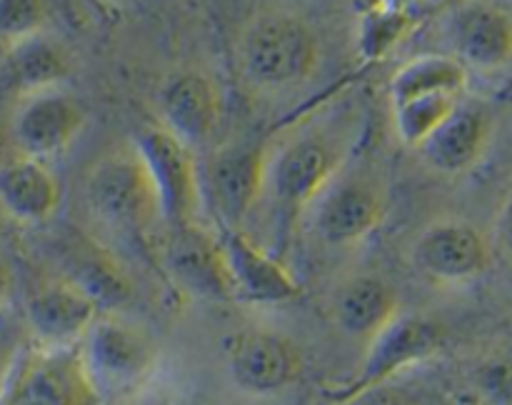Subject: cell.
<instances>
[{
  "label": "cell",
  "instance_id": "obj_7",
  "mask_svg": "<svg viewBox=\"0 0 512 405\" xmlns=\"http://www.w3.org/2000/svg\"><path fill=\"white\" fill-rule=\"evenodd\" d=\"M268 148L253 140H235L210 150L200 165L203 198L213 205L225 230H243L265 193Z\"/></svg>",
  "mask_w": 512,
  "mask_h": 405
},
{
  "label": "cell",
  "instance_id": "obj_23",
  "mask_svg": "<svg viewBox=\"0 0 512 405\" xmlns=\"http://www.w3.org/2000/svg\"><path fill=\"white\" fill-rule=\"evenodd\" d=\"M463 95H423V98H410L403 103H393V128L403 145L418 150L420 143L453 113L455 105Z\"/></svg>",
  "mask_w": 512,
  "mask_h": 405
},
{
  "label": "cell",
  "instance_id": "obj_27",
  "mask_svg": "<svg viewBox=\"0 0 512 405\" xmlns=\"http://www.w3.org/2000/svg\"><path fill=\"white\" fill-rule=\"evenodd\" d=\"M13 290H15L13 273H10V268L5 260H0V310L10 303V298H13Z\"/></svg>",
  "mask_w": 512,
  "mask_h": 405
},
{
  "label": "cell",
  "instance_id": "obj_24",
  "mask_svg": "<svg viewBox=\"0 0 512 405\" xmlns=\"http://www.w3.org/2000/svg\"><path fill=\"white\" fill-rule=\"evenodd\" d=\"M53 0H0V43L8 45L48 30Z\"/></svg>",
  "mask_w": 512,
  "mask_h": 405
},
{
  "label": "cell",
  "instance_id": "obj_5",
  "mask_svg": "<svg viewBox=\"0 0 512 405\" xmlns=\"http://www.w3.org/2000/svg\"><path fill=\"white\" fill-rule=\"evenodd\" d=\"M133 145L153 180L160 220L165 228L198 223L203 185H200V163L195 150L165 130L158 120L143 125L133 138Z\"/></svg>",
  "mask_w": 512,
  "mask_h": 405
},
{
  "label": "cell",
  "instance_id": "obj_6",
  "mask_svg": "<svg viewBox=\"0 0 512 405\" xmlns=\"http://www.w3.org/2000/svg\"><path fill=\"white\" fill-rule=\"evenodd\" d=\"M85 123L88 110L65 85L20 95L8 123L13 153L50 163L78 140Z\"/></svg>",
  "mask_w": 512,
  "mask_h": 405
},
{
  "label": "cell",
  "instance_id": "obj_26",
  "mask_svg": "<svg viewBox=\"0 0 512 405\" xmlns=\"http://www.w3.org/2000/svg\"><path fill=\"white\" fill-rule=\"evenodd\" d=\"M498 238L500 245L508 250V255L512 258V193L508 195V200H505L503 210L498 215Z\"/></svg>",
  "mask_w": 512,
  "mask_h": 405
},
{
  "label": "cell",
  "instance_id": "obj_18",
  "mask_svg": "<svg viewBox=\"0 0 512 405\" xmlns=\"http://www.w3.org/2000/svg\"><path fill=\"white\" fill-rule=\"evenodd\" d=\"M493 120L485 105L463 100L453 113L420 143L418 153L430 170L440 175H460L473 168L485 153Z\"/></svg>",
  "mask_w": 512,
  "mask_h": 405
},
{
  "label": "cell",
  "instance_id": "obj_25",
  "mask_svg": "<svg viewBox=\"0 0 512 405\" xmlns=\"http://www.w3.org/2000/svg\"><path fill=\"white\" fill-rule=\"evenodd\" d=\"M338 405H415V400L398 385L383 383L375 385V388L360 390V393L340 400Z\"/></svg>",
  "mask_w": 512,
  "mask_h": 405
},
{
  "label": "cell",
  "instance_id": "obj_15",
  "mask_svg": "<svg viewBox=\"0 0 512 405\" xmlns=\"http://www.w3.org/2000/svg\"><path fill=\"white\" fill-rule=\"evenodd\" d=\"M450 43L465 70H505L512 63V13L488 0L463 5L450 23Z\"/></svg>",
  "mask_w": 512,
  "mask_h": 405
},
{
  "label": "cell",
  "instance_id": "obj_2",
  "mask_svg": "<svg viewBox=\"0 0 512 405\" xmlns=\"http://www.w3.org/2000/svg\"><path fill=\"white\" fill-rule=\"evenodd\" d=\"M345 135L330 125L295 130L275 150H268L265 193L280 213L295 218L320 198L343 168Z\"/></svg>",
  "mask_w": 512,
  "mask_h": 405
},
{
  "label": "cell",
  "instance_id": "obj_14",
  "mask_svg": "<svg viewBox=\"0 0 512 405\" xmlns=\"http://www.w3.org/2000/svg\"><path fill=\"white\" fill-rule=\"evenodd\" d=\"M100 313V305L70 278L45 280L25 303L30 333L45 350L75 348Z\"/></svg>",
  "mask_w": 512,
  "mask_h": 405
},
{
  "label": "cell",
  "instance_id": "obj_12",
  "mask_svg": "<svg viewBox=\"0 0 512 405\" xmlns=\"http://www.w3.org/2000/svg\"><path fill=\"white\" fill-rule=\"evenodd\" d=\"M220 88L203 70H178L158 90V123L198 153L220 125Z\"/></svg>",
  "mask_w": 512,
  "mask_h": 405
},
{
  "label": "cell",
  "instance_id": "obj_16",
  "mask_svg": "<svg viewBox=\"0 0 512 405\" xmlns=\"http://www.w3.org/2000/svg\"><path fill=\"white\" fill-rule=\"evenodd\" d=\"M235 300L255 305L290 303L300 295V283L275 255L260 248L245 230L220 235Z\"/></svg>",
  "mask_w": 512,
  "mask_h": 405
},
{
  "label": "cell",
  "instance_id": "obj_11",
  "mask_svg": "<svg viewBox=\"0 0 512 405\" xmlns=\"http://www.w3.org/2000/svg\"><path fill=\"white\" fill-rule=\"evenodd\" d=\"M385 215V188L373 173L335 175L315 200V230L328 245H355L368 238Z\"/></svg>",
  "mask_w": 512,
  "mask_h": 405
},
{
  "label": "cell",
  "instance_id": "obj_28",
  "mask_svg": "<svg viewBox=\"0 0 512 405\" xmlns=\"http://www.w3.org/2000/svg\"><path fill=\"white\" fill-rule=\"evenodd\" d=\"M103 5H108V8H125V5H130L133 0H100Z\"/></svg>",
  "mask_w": 512,
  "mask_h": 405
},
{
  "label": "cell",
  "instance_id": "obj_20",
  "mask_svg": "<svg viewBox=\"0 0 512 405\" xmlns=\"http://www.w3.org/2000/svg\"><path fill=\"white\" fill-rule=\"evenodd\" d=\"M333 320L348 338L368 343L400 313L398 290L378 273H358L333 293Z\"/></svg>",
  "mask_w": 512,
  "mask_h": 405
},
{
  "label": "cell",
  "instance_id": "obj_22",
  "mask_svg": "<svg viewBox=\"0 0 512 405\" xmlns=\"http://www.w3.org/2000/svg\"><path fill=\"white\" fill-rule=\"evenodd\" d=\"M468 85V70L453 55H418L395 70L390 78V105L423 95H463Z\"/></svg>",
  "mask_w": 512,
  "mask_h": 405
},
{
  "label": "cell",
  "instance_id": "obj_9",
  "mask_svg": "<svg viewBox=\"0 0 512 405\" xmlns=\"http://www.w3.org/2000/svg\"><path fill=\"white\" fill-rule=\"evenodd\" d=\"M223 350L230 378L250 395L283 393L303 378V353L280 330L243 328L225 338Z\"/></svg>",
  "mask_w": 512,
  "mask_h": 405
},
{
  "label": "cell",
  "instance_id": "obj_19",
  "mask_svg": "<svg viewBox=\"0 0 512 405\" xmlns=\"http://www.w3.org/2000/svg\"><path fill=\"white\" fill-rule=\"evenodd\" d=\"M63 200L58 175L48 163L13 153L0 163V213L13 223L38 228L55 218Z\"/></svg>",
  "mask_w": 512,
  "mask_h": 405
},
{
  "label": "cell",
  "instance_id": "obj_21",
  "mask_svg": "<svg viewBox=\"0 0 512 405\" xmlns=\"http://www.w3.org/2000/svg\"><path fill=\"white\" fill-rule=\"evenodd\" d=\"M70 73H73V60L68 48L48 30L8 45L0 63V78L5 88L13 90L15 98L65 85Z\"/></svg>",
  "mask_w": 512,
  "mask_h": 405
},
{
  "label": "cell",
  "instance_id": "obj_4",
  "mask_svg": "<svg viewBox=\"0 0 512 405\" xmlns=\"http://www.w3.org/2000/svg\"><path fill=\"white\" fill-rule=\"evenodd\" d=\"M83 190L95 220L118 233H145L160 220L153 180L133 143L100 155L85 175Z\"/></svg>",
  "mask_w": 512,
  "mask_h": 405
},
{
  "label": "cell",
  "instance_id": "obj_13",
  "mask_svg": "<svg viewBox=\"0 0 512 405\" xmlns=\"http://www.w3.org/2000/svg\"><path fill=\"white\" fill-rule=\"evenodd\" d=\"M488 243L463 218H438L425 225L413 243V263L438 283H468L488 268Z\"/></svg>",
  "mask_w": 512,
  "mask_h": 405
},
{
  "label": "cell",
  "instance_id": "obj_1",
  "mask_svg": "<svg viewBox=\"0 0 512 405\" xmlns=\"http://www.w3.org/2000/svg\"><path fill=\"white\" fill-rule=\"evenodd\" d=\"M238 65L243 78L265 93L298 88L318 70L320 38L313 23L293 10H260L238 38Z\"/></svg>",
  "mask_w": 512,
  "mask_h": 405
},
{
  "label": "cell",
  "instance_id": "obj_10",
  "mask_svg": "<svg viewBox=\"0 0 512 405\" xmlns=\"http://www.w3.org/2000/svg\"><path fill=\"white\" fill-rule=\"evenodd\" d=\"M160 263L170 283L188 298L210 303L235 300L223 243L200 223L168 228Z\"/></svg>",
  "mask_w": 512,
  "mask_h": 405
},
{
  "label": "cell",
  "instance_id": "obj_3",
  "mask_svg": "<svg viewBox=\"0 0 512 405\" xmlns=\"http://www.w3.org/2000/svg\"><path fill=\"white\" fill-rule=\"evenodd\" d=\"M80 363L100 398L140 388L158 365V343L143 325L118 310L100 313L78 345Z\"/></svg>",
  "mask_w": 512,
  "mask_h": 405
},
{
  "label": "cell",
  "instance_id": "obj_8",
  "mask_svg": "<svg viewBox=\"0 0 512 405\" xmlns=\"http://www.w3.org/2000/svg\"><path fill=\"white\" fill-rule=\"evenodd\" d=\"M445 340H448V333H445L440 320L400 310L393 323L385 325L375 338L368 340V350H365L358 373L348 383L340 385L333 398L340 403V400L350 398L360 390L390 383L395 375L403 373L410 365H418L438 355Z\"/></svg>",
  "mask_w": 512,
  "mask_h": 405
},
{
  "label": "cell",
  "instance_id": "obj_17",
  "mask_svg": "<svg viewBox=\"0 0 512 405\" xmlns=\"http://www.w3.org/2000/svg\"><path fill=\"white\" fill-rule=\"evenodd\" d=\"M10 405H103L78 348L45 350L23 370Z\"/></svg>",
  "mask_w": 512,
  "mask_h": 405
}]
</instances>
